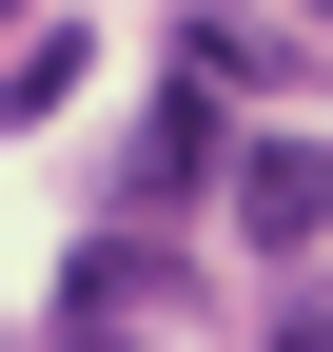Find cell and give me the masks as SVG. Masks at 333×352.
Masks as SVG:
<instances>
[{"instance_id":"8992f818","label":"cell","mask_w":333,"mask_h":352,"mask_svg":"<svg viewBox=\"0 0 333 352\" xmlns=\"http://www.w3.org/2000/svg\"><path fill=\"white\" fill-rule=\"evenodd\" d=\"M0 20H20V0H0Z\"/></svg>"},{"instance_id":"7a4b0ae2","label":"cell","mask_w":333,"mask_h":352,"mask_svg":"<svg viewBox=\"0 0 333 352\" xmlns=\"http://www.w3.org/2000/svg\"><path fill=\"white\" fill-rule=\"evenodd\" d=\"M235 235L255 254H314L333 235V138H235Z\"/></svg>"},{"instance_id":"3957f363","label":"cell","mask_w":333,"mask_h":352,"mask_svg":"<svg viewBox=\"0 0 333 352\" xmlns=\"http://www.w3.org/2000/svg\"><path fill=\"white\" fill-rule=\"evenodd\" d=\"M177 294H196V274H177L157 235H98V254L59 274V314H78V333H118V314H177Z\"/></svg>"},{"instance_id":"277c9868","label":"cell","mask_w":333,"mask_h":352,"mask_svg":"<svg viewBox=\"0 0 333 352\" xmlns=\"http://www.w3.org/2000/svg\"><path fill=\"white\" fill-rule=\"evenodd\" d=\"M177 59H196V78H235V98H255V78H294V39H275V20H235V0H196V39H177Z\"/></svg>"},{"instance_id":"6da1fadb","label":"cell","mask_w":333,"mask_h":352,"mask_svg":"<svg viewBox=\"0 0 333 352\" xmlns=\"http://www.w3.org/2000/svg\"><path fill=\"white\" fill-rule=\"evenodd\" d=\"M235 78H177V98H157L138 118V157H118V196H138V215H196V196H235Z\"/></svg>"},{"instance_id":"5b68a950","label":"cell","mask_w":333,"mask_h":352,"mask_svg":"<svg viewBox=\"0 0 333 352\" xmlns=\"http://www.w3.org/2000/svg\"><path fill=\"white\" fill-rule=\"evenodd\" d=\"M59 98H78V39H59V20H39V39H20V59H0V118H59Z\"/></svg>"}]
</instances>
